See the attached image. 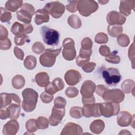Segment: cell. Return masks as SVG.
Segmentation results:
<instances>
[{
  "instance_id": "1",
  "label": "cell",
  "mask_w": 135,
  "mask_h": 135,
  "mask_svg": "<svg viewBox=\"0 0 135 135\" xmlns=\"http://www.w3.org/2000/svg\"><path fill=\"white\" fill-rule=\"evenodd\" d=\"M23 100L22 103L23 109L26 112L33 111L36 105L38 99V93L32 88L24 89L22 93Z\"/></svg>"
},
{
  "instance_id": "2",
  "label": "cell",
  "mask_w": 135,
  "mask_h": 135,
  "mask_svg": "<svg viewBox=\"0 0 135 135\" xmlns=\"http://www.w3.org/2000/svg\"><path fill=\"white\" fill-rule=\"evenodd\" d=\"M40 32L45 44L51 46L59 44L60 33L56 30L44 26L41 27Z\"/></svg>"
},
{
  "instance_id": "3",
  "label": "cell",
  "mask_w": 135,
  "mask_h": 135,
  "mask_svg": "<svg viewBox=\"0 0 135 135\" xmlns=\"http://www.w3.org/2000/svg\"><path fill=\"white\" fill-rule=\"evenodd\" d=\"M99 5L94 1L82 0L78 1L77 10L83 16L88 17L98 10Z\"/></svg>"
},
{
  "instance_id": "4",
  "label": "cell",
  "mask_w": 135,
  "mask_h": 135,
  "mask_svg": "<svg viewBox=\"0 0 135 135\" xmlns=\"http://www.w3.org/2000/svg\"><path fill=\"white\" fill-rule=\"evenodd\" d=\"M61 47L52 50L50 49L45 50V52L40 56V62L41 64L46 68H50L54 65L56 56L60 53Z\"/></svg>"
},
{
  "instance_id": "5",
  "label": "cell",
  "mask_w": 135,
  "mask_h": 135,
  "mask_svg": "<svg viewBox=\"0 0 135 135\" xmlns=\"http://www.w3.org/2000/svg\"><path fill=\"white\" fill-rule=\"evenodd\" d=\"M102 76L105 82L110 86L116 85L121 80V76L117 69L110 68L102 71Z\"/></svg>"
},
{
  "instance_id": "6",
  "label": "cell",
  "mask_w": 135,
  "mask_h": 135,
  "mask_svg": "<svg viewBox=\"0 0 135 135\" xmlns=\"http://www.w3.org/2000/svg\"><path fill=\"white\" fill-rule=\"evenodd\" d=\"M101 115L105 118H109L117 115L120 110V105L118 103L106 101L99 103Z\"/></svg>"
},
{
  "instance_id": "7",
  "label": "cell",
  "mask_w": 135,
  "mask_h": 135,
  "mask_svg": "<svg viewBox=\"0 0 135 135\" xmlns=\"http://www.w3.org/2000/svg\"><path fill=\"white\" fill-rule=\"evenodd\" d=\"M63 47L62 55L64 59L68 61H72L76 57V51L74 47V41L70 37L65 38L62 43Z\"/></svg>"
},
{
  "instance_id": "8",
  "label": "cell",
  "mask_w": 135,
  "mask_h": 135,
  "mask_svg": "<svg viewBox=\"0 0 135 135\" xmlns=\"http://www.w3.org/2000/svg\"><path fill=\"white\" fill-rule=\"evenodd\" d=\"M43 9H45L48 14L55 18L61 17L65 11L64 5L58 1L47 3Z\"/></svg>"
},
{
  "instance_id": "9",
  "label": "cell",
  "mask_w": 135,
  "mask_h": 135,
  "mask_svg": "<svg viewBox=\"0 0 135 135\" xmlns=\"http://www.w3.org/2000/svg\"><path fill=\"white\" fill-rule=\"evenodd\" d=\"M102 97L105 101L119 103L124 100L125 95L122 91L118 89H115L108 90L103 94Z\"/></svg>"
},
{
  "instance_id": "10",
  "label": "cell",
  "mask_w": 135,
  "mask_h": 135,
  "mask_svg": "<svg viewBox=\"0 0 135 135\" xmlns=\"http://www.w3.org/2000/svg\"><path fill=\"white\" fill-rule=\"evenodd\" d=\"M65 108L53 107L52 113L49 118V122L52 126L58 125L62 121L65 115Z\"/></svg>"
},
{
  "instance_id": "11",
  "label": "cell",
  "mask_w": 135,
  "mask_h": 135,
  "mask_svg": "<svg viewBox=\"0 0 135 135\" xmlns=\"http://www.w3.org/2000/svg\"><path fill=\"white\" fill-rule=\"evenodd\" d=\"M83 115L85 117H99L101 115L99 103L84 104L82 108Z\"/></svg>"
},
{
  "instance_id": "12",
  "label": "cell",
  "mask_w": 135,
  "mask_h": 135,
  "mask_svg": "<svg viewBox=\"0 0 135 135\" xmlns=\"http://www.w3.org/2000/svg\"><path fill=\"white\" fill-rule=\"evenodd\" d=\"M126 20V17L120 12L115 11L110 12L107 16V21L109 25H119L123 24Z\"/></svg>"
},
{
  "instance_id": "13",
  "label": "cell",
  "mask_w": 135,
  "mask_h": 135,
  "mask_svg": "<svg viewBox=\"0 0 135 135\" xmlns=\"http://www.w3.org/2000/svg\"><path fill=\"white\" fill-rule=\"evenodd\" d=\"M12 102H16L18 104L21 103V100L17 94L5 92L1 93V108L7 107L11 104Z\"/></svg>"
},
{
  "instance_id": "14",
  "label": "cell",
  "mask_w": 135,
  "mask_h": 135,
  "mask_svg": "<svg viewBox=\"0 0 135 135\" xmlns=\"http://www.w3.org/2000/svg\"><path fill=\"white\" fill-rule=\"evenodd\" d=\"M81 74L75 70H69L64 75V80L66 83L70 85H74L78 83L81 80Z\"/></svg>"
},
{
  "instance_id": "15",
  "label": "cell",
  "mask_w": 135,
  "mask_h": 135,
  "mask_svg": "<svg viewBox=\"0 0 135 135\" xmlns=\"http://www.w3.org/2000/svg\"><path fill=\"white\" fill-rule=\"evenodd\" d=\"M83 133L81 127L73 122L66 123L62 130L61 135H79Z\"/></svg>"
},
{
  "instance_id": "16",
  "label": "cell",
  "mask_w": 135,
  "mask_h": 135,
  "mask_svg": "<svg viewBox=\"0 0 135 135\" xmlns=\"http://www.w3.org/2000/svg\"><path fill=\"white\" fill-rule=\"evenodd\" d=\"M95 84L91 80H85L82 83L80 93L84 98H90L93 96L95 90Z\"/></svg>"
},
{
  "instance_id": "17",
  "label": "cell",
  "mask_w": 135,
  "mask_h": 135,
  "mask_svg": "<svg viewBox=\"0 0 135 135\" xmlns=\"http://www.w3.org/2000/svg\"><path fill=\"white\" fill-rule=\"evenodd\" d=\"M19 129V124L17 121L12 119L4 124L3 128V133L4 135H14Z\"/></svg>"
},
{
  "instance_id": "18",
  "label": "cell",
  "mask_w": 135,
  "mask_h": 135,
  "mask_svg": "<svg viewBox=\"0 0 135 135\" xmlns=\"http://www.w3.org/2000/svg\"><path fill=\"white\" fill-rule=\"evenodd\" d=\"M132 118V115L129 112L121 111L117 116V123L120 127H128L131 123Z\"/></svg>"
},
{
  "instance_id": "19",
  "label": "cell",
  "mask_w": 135,
  "mask_h": 135,
  "mask_svg": "<svg viewBox=\"0 0 135 135\" xmlns=\"http://www.w3.org/2000/svg\"><path fill=\"white\" fill-rule=\"evenodd\" d=\"M135 6V1L127 0L121 1L119 6L120 13L126 16L129 15L132 10H134Z\"/></svg>"
},
{
  "instance_id": "20",
  "label": "cell",
  "mask_w": 135,
  "mask_h": 135,
  "mask_svg": "<svg viewBox=\"0 0 135 135\" xmlns=\"http://www.w3.org/2000/svg\"><path fill=\"white\" fill-rule=\"evenodd\" d=\"M50 17L47 12L43 9H40L35 12V22L37 25H40L43 23H47L49 21Z\"/></svg>"
},
{
  "instance_id": "21",
  "label": "cell",
  "mask_w": 135,
  "mask_h": 135,
  "mask_svg": "<svg viewBox=\"0 0 135 135\" xmlns=\"http://www.w3.org/2000/svg\"><path fill=\"white\" fill-rule=\"evenodd\" d=\"M35 80L37 84L41 87H46L50 83L49 76L44 72L37 73L35 75Z\"/></svg>"
},
{
  "instance_id": "22",
  "label": "cell",
  "mask_w": 135,
  "mask_h": 135,
  "mask_svg": "<svg viewBox=\"0 0 135 135\" xmlns=\"http://www.w3.org/2000/svg\"><path fill=\"white\" fill-rule=\"evenodd\" d=\"M7 108L9 112V118L14 120L17 119L21 112L20 104L13 102Z\"/></svg>"
},
{
  "instance_id": "23",
  "label": "cell",
  "mask_w": 135,
  "mask_h": 135,
  "mask_svg": "<svg viewBox=\"0 0 135 135\" xmlns=\"http://www.w3.org/2000/svg\"><path fill=\"white\" fill-rule=\"evenodd\" d=\"M105 127L104 122L101 119L94 120L90 126V130L95 134H100L104 130Z\"/></svg>"
},
{
  "instance_id": "24",
  "label": "cell",
  "mask_w": 135,
  "mask_h": 135,
  "mask_svg": "<svg viewBox=\"0 0 135 135\" xmlns=\"http://www.w3.org/2000/svg\"><path fill=\"white\" fill-rule=\"evenodd\" d=\"M16 16L18 21L25 24H30L32 20V15L25 9L21 8L20 11L16 12Z\"/></svg>"
},
{
  "instance_id": "25",
  "label": "cell",
  "mask_w": 135,
  "mask_h": 135,
  "mask_svg": "<svg viewBox=\"0 0 135 135\" xmlns=\"http://www.w3.org/2000/svg\"><path fill=\"white\" fill-rule=\"evenodd\" d=\"M23 1L18 0H9L6 2L5 8L6 10L13 12H16L20 7L23 5Z\"/></svg>"
},
{
  "instance_id": "26",
  "label": "cell",
  "mask_w": 135,
  "mask_h": 135,
  "mask_svg": "<svg viewBox=\"0 0 135 135\" xmlns=\"http://www.w3.org/2000/svg\"><path fill=\"white\" fill-rule=\"evenodd\" d=\"M108 33L112 37H118L123 32V27L119 25H109L107 28Z\"/></svg>"
},
{
  "instance_id": "27",
  "label": "cell",
  "mask_w": 135,
  "mask_h": 135,
  "mask_svg": "<svg viewBox=\"0 0 135 135\" xmlns=\"http://www.w3.org/2000/svg\"><path fill=\"white\" fill-rule=\"evenodd\" d=\"M121 88L123 91L126 93H134V82L131 79H127L124 80L121 84Z\"/></svg>"
},
{
  "instance_id": "28",
  "label": "cell",
  "mask_w": 135,
  "mask_h": 135,
  "mask_svg": "<svg viewBox=\"0 0 135 135\" xmlns=\"http://www.w3.org/2000/svg\"><path fill=\"white\" fill-rule=\"evenodd\" d=\"M25 83L24 78L21 75L14 76L12 80V85L15 89H20L24 87Z\"/></svg>"
},
{
  "instance_id": "29",
  "label": "cell",
  "mask_w": 135,
  "mask_h": 135,
  "mask_svg": "<svg viewBox=\"0 0 135 135\" xmlns=\"http://www.w3.org/2000/svg\"><path fill=\"white\" fill-rule=\"evenodd\" d=\"M68 23L69 25L74 29L79 28L82 25L80 18L75 14L70 15L68 19Z\"/></svg>"
},
{
  "instance_id": "30",
  "label": "cell",
  "mask_w": 135,
  "mask_h": 135,
  "mask_svg": "<svg viewBox=\"0 0 135 135\" xmlns=\"http://www.w3.org/2000/svg\"><path fill=\"white\" fill-rule=\"evenodd\" d=\"M36 59L34 56L28 55L26 57L24 61V65L27 70H33L36 65Z\"/></svg>"
},
{
  "instance_id": "31",
  "label": "cell",
  "mask_w": 135,
  "mask_h": 135,
  "mask_svg": "<svg viewBox=\"0 0 135 135\" xmlns=\"http://www.w3.org/2000/svg\"><path fill=\"white\" fill-rule=\"evenodd\" d=\"M11 31L12 33L15 36L24 34V24H22L19 22H15L12 26Z\"/></svg>"
},
{
  "instance_id": "32",
  "label": "cell",
  "mask_w": 135,
  "mask_h": 135,
  "mask_svg": "<svg viewBox=\"0 0 135 135\" xmlns=\"http://www.w3.org/2000/svg\"><path fill=\"white\" fill-rule=\"evenodd\" d=\"M70 115L74 119H80L83 115L82 108L80 107H73L70 110Z\"/></svg>"
},
{
  "instance_id": "33",
  "label": "cell",
  "mask_w": 135,
  "mask_h": 135,
  "mask_svg": "<svg viewBox=\"0 0 135 135\" xmlns=\"http://www.w3.org/2000/svg\"><path fill=\"white\" fill-rule=\"evenodd\" d=\"M49 120L44 117H39L36 120V124L37 129H45L49 127Z\"/></svg>"
},
{
  "instance_id": "34",
  "label": "cell",
  "mask_w": 135,
  "mask_h": 135,
  "mask_svg": "<svg viewBox=\"0 0 135 135\" xmlns=\"http://www.w3.org/2000/svg\"><path fill=\"white\" fill-rule=\"evenodd\" d=\"M12 18L11 13L3 7H1L0 20L3 23L9 22Z\"/></svg>"
},
{
  "instance_id": "35",
  "label": "cell",
  "mask_w": 135,
  "mask_h": 135,
  "mask_svg": "<svg viewBox=\"0 0 135 135\" xmlns=\"http://www.w3.org/2000/svg\"><path fill=\"white\" fill-rule=\"evenodd\" d=\"M29 41L28 36L25 34L15 36L14 37V43L17 46L23 45L26 42H28Z\"/></svg>"
},
{
  "instance_id": "36",
  "label": "cell",
  "mask_w": 135,
  "mask_h": 135,
  "mask_svg": "<svg viewBox=\"0 0 135 135\" xmlns=\"http://www.w3.org/2000/svg\"><path fill=\"white\" fill-rule=\"evenodd\" d=\"M118 44L121 47H127L130 43V40L128 35L121 34L117 37Z\"/></svg>"
},
{
  "instance_id": "37",
  "label": "cell",
  "mask_w": 135,
  "mask_h": 135,
  "mask_svg": "<svg viewBox=\"0 0 135 135\" xmlns=\"http://www.w3.org/2000/svg\"><path fill=\"white\" fill-rule=\"evenodd\" d=\"M25 127L28 132L32 133L34 132H35L37 129L36 124V120L34 119H29L26 121Z\"/></svg>"
},
{
  "instance_id": "38",
  "label": "cell",
  "mask_w": 135,
  "mask_h": 135,
  "mask_svg": "<svg viewBox=\"0 0 135 135\" xmlns=\"http://www.w3.org/2000/svg\"><path fill=\"white\" fill-rule=\"evenodd\" d=\"M94 41L98 44L107 43L108 41V37L105 33L100 32L95 35Z\"/></svg>"
},
{
  "instance_id": "39",
  "label": "cell",
  "mask_w": 135,
  "mask_h": 135,
  "mask_svg": "<svg viewBox=\"0 0 135 135\" xmlns=\"http://www.w3.org/2000/svg\"><path fill=\"white\" fill-rule=\"evenodd\" d=\"M32 49L34 53L40 54L45 51V49L44 45L41 42H36L33 44Z\"/></svg>"
},
{
  "instance_id": "40",
  "label": "cell",
  "mask_w": 135,
  "mask_h": 135,
  "mask_svg": "<svg viewBox=\"0 0 135 135\" xmlns=\"http://www.w3.org/2000/svg\"><path fill=\"white\" fill-rule=\"evenodd\" d=\"M105 60L107 62L112 64H118L120 62V57L114 52L110 53L108 56H106Z\"/></svg>"
},
{
  "instance_id": "41",
  "label": "cell",
  "mask_w": 135,
  "mask_h": 135,
  "mask_svg": "<svg viewBox=\"0 0 135 135\" xmlns=\"http://www.w3.org/2000/svg\"><path fill=\"white\" fill-rule=\"evenodd\" d=\"M52 83L57 92L62 90L64 88V83L62 79L60 78H56L54 79Z\"/></svg>"
},
{
  "instance_id": "42",
  "label": "cell",
  "mask_w": 135,
  "mask_h": 135,
  "mask_svg": "<svg viewBox=\"0 0 135 135\" xmlns=\"http://www.w3.org/2000/svg\"><path fill=\"white\" fill-rule=\"evenodd\" d=\"M65 93L66 95L68 97H69L70 98H73L76 97L78 95L79 91L75 87L70 86V87H68L65 90Z\"/></svg>"
},
{
  "instance_id": "43",
  "label": "cell",
  "mask_w": 135,
  "mask_h": 135,
  "mask_svg": "<svg viewBox=\"0 0 135 135\" xmlns=\"http://www.w3.org/2000/svg\"><path fill=\"white\" fill-rule=\"evenodd\" d=\"M93 42L89 37H85L81 41V48L84 50H91Z\"/></svg>"
},
{
  "instance_id": "44",
  "label": "cell",
  "mask_w": 135,
  "mask_h": 135,
  "mask_svg": "<svg viewBox=\"0 0 135 135\" xmlns=\"http://www.w3.org/2000/svg\"><path fill=\"white\" fill-rule=\"evenodd\" d=\"M66 104V101L65 99L61 97H57L54 101V106L58 108H65Z\"/></svg>"
},
{
  "instance_id": "45",
  "label": "cell",
  "mask_w": 135,
  "mask_h": 135,
  "mask_svg": "<svg viewBox=\"0 0 135 135\" xmlns=\"http://www.w3.org/2000/svg\"><path fill=\"white\" fill-rule=\"evenodd\" d=\"M40 98L43 102L45 103H49L53 100V95L50 94L46 92H44L41 94Z\"/></svg>"
},
{
  "instance_id": "46",
  "label": "cell",
  "mask_w": 135,
  "mask_h": 135,
  "mask_svg": "<svg viewBox=\"0 0 135 135\" xmlns=\"http://www.w3.org/2000/svg\"><path fill=\"white\" fill-rule=\"evenodd\" d=\"M78 1H70L69 4L66 5V9L71 13H74L77 11Z\"/></svg>"
},
{
  "instance_id": "47",
  "label": "cell",
  "mask_w": 135,
  "mask_h": 135,
  "mask_svg": "<svg viewBox=\"0 0 135 135\" xmlns=\"http://www.w3.org/2000/svg\"><path fill=\"white\" fill-rule=\"evenodd\" d=\"M95 66L96 64L94 62H88L82 66V69L86 73H91L94 70Z\"/></svg>"
},
{
  "instance_id": "48",
  "label": "cell",
  "mask_w": 135,
  "mask_h": 135,
  "mask_svg": "<svg viewBox=\"0 0 135 135\" xmlns=\"http://www.w3.org/2000/svg\"><path fill=\"white\" fill-rule=\"evenodd\" d=\"M12 45L10 40L7 38L4 40H0V49L3 50H7L11 48Z\"/></svg>"
},
{
  "instance_id": "49",
  "label": "cell",
  "mask_w": 135,
  "mask_h": 135,
  "mask_svg": "<svg viewBox=\"0 0 135 135\" xmlns=\"http://www.w3.org/2000/svg\"><path fill=\"white\" fill-rule=\"evenodd\" d=\"M128 57L129 60L132 62V67L134 69V42L130 45L128 50Z\"/></svg>"
},
{
  "instance_id": "50",
  "label": "cell",
  "mask_w": 135,
  "mask_h": 135,
  "mask_svg": "<svg viewBox=\"0 0 135 135\" xmlns=\"http://www.w3.org/2000/svg\"><path fill=\"white\" fill-rule=\"evenodd\" d=\"M92 53V50H84L82 48L80 49L79 56L84 59H90Z\"/></svg>"
},
{
  "instance_id": "51",
  "label": "cell",
  "mask_w": 135,
  "mask_h": 135,
  "mask_svg": "<svg viewBox=\"0 0 135 135\" xmlns=\"http://www.w3.org/2000/svg\"><path fill=\"white\" fill-rule=\"evenodd\" d=\"M108 88L105 86L103 85H98L96 88H95V93H97V94H98V95L100 96V97H102V95H103V94L107 91H108Z\"/></svg>"
},
{
  "instance_id": "52",
  "label": "cell",
  "mask_w": 135,
  "mask_h": 135,
  "mask_svg": "<svg viewBox=\"0 0 135 135\" xmlns=\"http://www.w3.org/2000/svg\"><path fill=\"white\" fill-rule=\"evenodd\" d=\"M110 49L107 45H101L99 48V53L103 56H107L110 54Z\"/></svg>"
},
{
  "instance_id": "53",
  "label": "cell",
  "mask_w": 135,
  "mask_h": 135,
  "mask_svg": "<svg viewBox=\"0 0 135 135\" xmlns=\"http://www.w3.org/2000/svg\"><path fill=\"white\" fill-rule=\"evenodd\" d=\"M14 54L18 59L20 60H23L24 59V53L23 51L17 46H15L14 49Z\"/></svg>"
},
{
  "instance_id": "54",
  "label": "cell",
  "mask_w": 135,
  "mask_h": 135,
  "mask_svg": "<svg viewBox=\"0 0 135 135\" xmlns=\"http://www.w3.org/2000/svg\"><path fill=\"white\" fill-rule=\"evenodd\" d=\"M21 8H23L25 9L26 11L29 12L32 15V16L35 14V9L34 6L31 5V4H28L27 3H25L24 4H23L22 6L21 7Z\"/></svg>"
},
{
  "instance_id": "55",
  "label": "cell",
  "mask_w": 135,
  "mask_h": 135,
  "mask_svg": "<svg viewBox=\"0 0 135 135\" xmlns=\"http://www.w3.org/2000/svg\"><path fill=\"white\" fill-rule=\"evenodd\" d=\"M0 118L2 120H5L9 118V112L7 107L1 108Z\"/></svg>"
},
{
  "instance_id": "56",
  "label": "cell",
  "mask_w": 135,
  "mask_h": 135,
  "mask_svg": "<svg viewBox=\"0 0 135 135\" xmlns=\"http://www.w3.org/2000/svg\"><path fill=\"white\" fill-rule=\"evenodd\" d=\"M1 30H0V40H4L7 38L8 36V31L7 29L4 27L2 25H1Z\"/></svg>"
},
{
  "instance_id": "57",
  "label": "cell",
  "mask_w": 135,
  "mask_h": 135,
  "mask_svg": "<svg viewBox=\"0 0 135 135\" xmlns=\"http://www.w3.org/2000/svg\"><path fill=\"white\" fill-rule=\"evenodd\" d=\"M90 59H84L78 56L76 59V63L79 66H82L88 62H89Z\"/></svg>"
},
{
  "instance_id": "58",
  "label": "cell",
  "mask_w": 135,
  "mask_h": 135,
  "mask_svg": "<svg viewBox=\"0 0 135 135\" xmlns=\"http://www.w3.org/2000/svg\"><path fill=\"white\" fill-rule=\"evenodd\" d=\"M45 91L47 93L53 95L54 94H55L57 92V91L55 90V88L53 85L52 82L50 83L45 88Z\"/></svg>"
},
{
  "instance_id": "59",
  "label": "cell",
  "mask_w": 135,
  "mask_h": 135,
  "mask_svg": "<svg viewBox=\"0 0 135 135\" xmlns=\"http://www.w3.org/2000/svg\"><path fill=\"white\" fill-rule=\"evenodd\" d=\"M82 101L84 105L88 104H93V103H95V100L94 96H92L90 98L82 97Z\"/></svg>"
},
{
  "instance_id": "60",
  "label": "cell",
  "mask_w": 135,
  "mask_h": 135,
  "mask_svg": "<svg viewBox=\"0 0 135 135\" xmlns=\"http://www.w3.org/2000/svg\"><path fill=\"white\" fill-rule=\"evenodd\" d=\"M24 34H29L32 32L33 30V27L31 24H24Z\"/></svg>"
},
{
  "instance_id": "61",
  "label": "cell",
  "mask_w": 135,
  "mask_h": 135,
  "mask_svg": "<svg viewBox=\"0 0 135 135\" xmlns=\"http://www.w3.org/2000/svg\"><path fill=\"white\" fill-rule=\"evenodd\" d=\"M98 2L99 3H100V4H101L102 5H104V4H106L107 3H108L109 1H99Z\"/></svg>"
}]
</instances>
